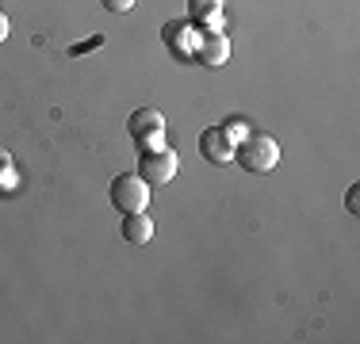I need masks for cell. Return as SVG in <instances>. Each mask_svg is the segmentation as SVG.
<instances>
[{
  "mask_svg": "<svg viewBox=\"0 0 360 344\" xmlns=\"http://www.w3.org/2000/svg\"><path fill=\"white\" fill-rule=\"evenodd\" d=\"M234 161L245 172H272L280 165V145L272 134H245V142L234 145Z\"/></svg>",
  "mask_w": 360,
  "mask_h": 344,
  "instance_id": "cell-1",
  "label": "cell"
},
{
  "mask_svg": "<svg viewBox=\"0 0 360 344\" xmlns=\"http://www.w3.org/2000/svg\"><path fill=\"white\" fill-rule=\"evenodd\" d=\"M111 206L119 214H134V211H146L150 206V184L139 176V172H123V176L111 180Z\"/></svg>",
  "mask_w": 360,
  "mask_h": 344,
  "instance_id": "cell-2",
  "label": "cell"
},
{
  "mask_svg": "<svg viewBox=\"0 0 360 344\" xmlns=\"http://www.w3.org/2000/svg\"><path fill=\"white\" fill-rule=\"evenodd\" d=\"M176 168H180V157L169 150V145H158V150H142L139 153V176L146 180V184H153V187L169 184V180L176 176Z\"/></svg>",
  "mask_w": 360,
  "mask_h": 344,
  "instance_id": "cell-3",
  "label": "cell"
},
{
  "mask_svg": "<svg viewBox=\"0 0 360 344\" xmlns=\"http://www.w3.org/2000/svg\"><path fill=\"white\" fill-rule=\"evenodd\" d=\"M127 131H131L139 150H158V145H165V115L158 107H139L127 123Z\"/></svg>",
  "mask_w": 360,
  "mask_h": 344,
  "instance_id": "cell-4",
  "label": "cell"
},
{
  "mask_svg": "<svg viewBox=\"0 0 360 344\" xmlns=\"http://www.w3.org/2000/svg\"><path fill=\"white\" fill-rule=\"evenodd\" d=\"M200 153L211 165H226V161H234V142L222 134V126H207V131L200 134Z\"/></svg>",
  "mask_w": 360,
  "mask_h": 344,
  "instance_id": "cell-5",
  "label": "cell"
},
{
  "mask_svg": "<svg viewBox=\"0 0 360 344\" xmlns=\"http://www.w3.org/2000/svg\"><path fill=\"white\" fill-rule=\"evenodd\" d=\"M192 58H200L203 65H222L230 58V39H226V34H219V31H200Z\"/></svg>",
  "mask_w": 360,
  "mask_h": 344,
  "instance_id": "cell-6",
  "label": "cell"
},
{
  "mask_svg": "<svg viewBox=\"0 0 360 344\" xmlns=\"http://www.w3.org/2000/svg\"><path fill=\"white\" fill-rule=\"evenodd\" d=\"M123 241L127 245H150L153 241V218L146 211L123 214Z\"/></svg>",
  "mask_w": 360,
  "mask_h": 344,
  "instance_id": "cell-7",
  "label": "cell"
},
{
  "mask_svg": "<svg viewBox=\"0 0 360 344\" xmlns=\"http://www.w3.org/2000/svg\"><path fill=\"white\" fill-rule=\"evenodd\" d=\"M188 31H192V27L180 23V20L165 23V42H169V50H173L176 58H184V54H192V50H195V39H200V34H188Z\"/></svg>",
  "mask_w": 360,
  "mask_h": 344,
  "instance_id": "cell-8",
  "label": "cell"
},
{
  "mask_svg": "<svg viewBox=\"0 0 360 344\" xmlns=\"http://www.w3.org/2000/svg\"><path fill=\"white\" fill-rule=\"evenodd\" d=\"M219 12H222V0H188L192 23H203L207 31H219Z\"/></svg>",
  "mask_w": 360,
  "mask_h": 344,
  "instance_id": "cell-9",
  "label": "cell"
},
{
  "mask_svg": "<svg viewBox=\"0 0 360 344\" xmlns=\"http://www.w3.org/2000/svg\"><path fill=\"white\" fill-rule=\"evenodd\" d=\"M15 187V165H12V153L0 150V192H12Z\"/></svg>",
  "mask_w": 360,
  "mask_h": 344,
  "instance_id": "cell-10",
  "label": "cell"
},
{
  "mask_svg": "<svg viewBox=\"0 0 360 344\" xmlns=\"http://www.w3.org/2000/svg\"><path fill=\"white\" fill-rule=\"evenodd\" d=\"M222 134H226L230 142L238 145V142H245V134H250V126H245L242 119H234V123H226V126H222Z\"/></svg>",
  "mask_w": 360,
  "mask_h": 344,
  "instance_id": "cell-11",
  "label": "cell"
},
{
  "mask_svg": "<svg viewBox=\"0 0 360 344\" xmlns=\"http://www.w3.org/2000/svg\"><path fill=\"white\" fill-rule=\"evenodd\" d=\"M96 46H104V34H92V39H84V42H77V46H70V58H81V54H89V50H96Z\"/></svg>",
  "mask_w": 360,
  "mask_h": 344,
  "instance_id": "cell-12",
  "label": "cell"
},
{
  "mask_svg": "<svg viewBox=\"0 0 360 344\" xmlns=\"http://www.w3.org/2000/svg\"><path fill=\"white\" fill-rule=\"evenodd\" d=\"M100 4H104L108 12H119V15H123V12H131V8L139 4V0H100Z\"/></svg>",
  "mask_w": 360,
  "mask_h": 344,
  "instance_id": "cell-13",
  "label": "cell"
},
{
  "mask_svg": "<svg viewBox=\"0 0 360 344\" xmlns=\"http://www.w3.org/2000/svg\"><path fill=\"white\" fill-rule=\"evenodd\" d=\"M356 199H360V187L353 184V187H349V195H345V206H349V214H356Z\"/></svg>",
  "mask_w": 360,
  "mask_h": 344,
  "instance_id": "cell-14",
  "label": "cell"
},
{
  "mask_svg": "<svg viewBox=\"0 0 360 344\" xmlns=\"http://www.w3.org/2000/svg\"><path fill=\"white\" fill-rule=\"evenodd\" d=\"M4 39H8V20L0 15V42H4Z\"/></svg>",
  "mask_w": 360,
  "mask_h": 344,
  "instance_id": "cell-15",
  "label": "cell"
}]
</instances>
